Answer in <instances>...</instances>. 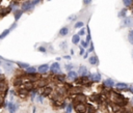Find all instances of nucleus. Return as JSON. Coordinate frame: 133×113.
I'll list each match as a JSON object with an SVG mask.
<instances>
[{
	"mask_svg": "<svg viewBox=\"0 0 133 113\" xmlns=\"http://www.w3.org/2000/svg\"><path fill=\"white\" fill-rule=\"evenodd\" d=\"M17 105L14 104L13 102H10V103H9V113H15L16 110H17Z\"/></svg>",
	"mask_w": 133,
	"mask_h": 113,
	"instance_id": "obj_16",
	"label": "nucleus"
},
{
	"mask_svg": "<svg viewBox=\"0 0 133 113\" xmlns=\"http://www.w3.org/2000/svg\"><path fill=\"white\" fill-rule=\"evenodd\" d=\"M130 91H131V92L133 93V84L131 85V87H130Z\"/></svg>",
	"mask_w": 133,
	"mask_h": 113,
	"instance_id": "obj_49",
	"label": "nucleus"
},
{
	"mask_svg": "<svg viewBox=\"0 0 133 113\" xmlns=\"http://www.w3.org/2000/svg\"><path fill=\"white\" fill-rule=\"evenodd\" d=\"M73 67H74V65L73 64H66L64 65V69H66L67 71H69V72L70 71H73Z\"/></svg>",
	"mask_w": 133,
	"mask_h": 113,
	"instance_id": "obj_34",
	"label": "nucleus"
},
{
	"mask_svg": "<svg viewBox=\"0 0 133 113\" xmlns=\"http://www.w3.org/2000/svg\"></svg>",
	"mask_w": 133,
	"mask_h": 113,
	"instance_id": "obj_55",
	"label": "nucleus"
},
{
	"mask_svg": "<svg viewBox=\"0 0 133 113\" xmlns=\"http://www.w3.org/2000/svg\"><path fill=\"white\" fill-rule=\"evenodd\" d=\"M3 104H4V99L0 98V108H1V107L3 106Z\"/></svg>",
	"mask_w": 133,
	"mask_h": 113,
	"instance_id": "obj_44",
	"label": "nucleus"
},
{
	"mask_svg": "<svg viewBox=\"0 0 133 113\" xmlns=\"http://www.w3.org/2000/svg\"><path fill=\"white\" fill-rule=\"evenodd\" d=\"M72 109H73L72 104L68 105V106H67V112H66V113H71V112H72Z\"/></svg>",
	"mask_w": 133,
	"mask_h": 113,
	"instance_id": "obj_36",
	"label": "nucleus"
},
{
	"mask_svg": "<svg viewBox=\"0 0 133 113\" xmlns=\"http://www.w3.org/2000/svg\"><path fill=\"white\" fill-rule=\"evenodd\" d=\"M109 96H110V99L112 100L113 103L118 104L119 106H121V107L126 106L127 103H128V101H127V100L124 98V96H122L121 93L116 92V91H110Z\"/></svg>",
	"mask_w": 133,
	"mask_h": 113,
	"instance_id": "obj_1",
	"label": "nucleus"
},
{
	"mask_svg": "<svg viewBox=\"0 0 133 113\" xmlns=\"http://www.w3.org/2000/svg\"><path fill=\"white\" fill-rule=\"evenodd\" d=\"M7 90H9V87H7V84L4 82L0 83V94L1 96H5L7 93Z\"/></svg>",
	"mask_w": 133,
	"mask_h": 113,
	"instance_id": "obj_7",
	"label": "nucleus"
},
{
	"mask_svg": "<svg viewBox=\"0 0 133 113\" xmlns=\"http://www.w3.org/2000/svg\"><path fill=\"white\" fill-rule=\"evenodd\" d=\"M52 90H53V89H52L51 87H45L43 90V92H42V96H49L52 93Z\"/></svg>",
	"mask_w": 133,
	"mask_h": 113,
	"instance_id": "obj_15",
	"label": "nucleus"
},
{
	"mask_svg": "<svg viewBox=\"0 0 133 113\" xmlns=\"http://www.w3.org/2000/svg\"><path fill=\"white\" fill-rule=\"evenodd\" d=\"M88 61H90V63L92 65H97L99 63L98 56L97 55H92V56L90 57V59H88Z\"/></svg>",
	"mask_w": 133,
	"mask_h": 113,
	"instance_id": "obj_14",
	"label": "nucleus"
},
{
	"mask_svg": "<svg viewBox=\"0 0 133 113\" xmlns=\"http://www.w3.org/2000/svg\"><path fill=\"white\" fill-rule=\"evenodd\" d=\"M74 102L75 104H79V103H85L86 102V96H84L83 93L79 92V93H76L75 94V98H74Z\"/></svg>",
	"mask_w": 133,
	"mask_h": 113,
	"instance_id": "obj_3",
	"label": "nucleus"
},
{
	"mask_svg": "<svg viewBox=\"0 0 133 113\" xmlns=\"http://www.w3.org/2000/svg\"><path fill=\"white\" fill-rule=\"evenodd\" d=\"M80 42V35H78V34H74L72 36V43L73 44H75V45H77L78 43Z\"/></svg>",
	"mask_w": 133,
	"mask_h": 113,
	"instance_id": "obj_21",
	"label": "nucleus"
},
{
	"mask_svg": "<svg viewBox=\"0 0 133 113\" xmlns=\"http://www.w3.org/2000/svg\"><path fill=\"white\" fill-rule=\"evenodd\" d=\"M88 78H90V80L92 81L94 83H98L101 81V75L100 73H94V74H90L88 75Z\"/></svg>",
	"mask_w": 133,
	"mask_h": 113,
	"instance_id": "obj_5",
	"label": "nucleus"
},
{
	"mask_svg": "<svg viewBox=\"0 0 133 113\" xmlns=\"http://www.w3.org/2000/svg\"><path fill=\"white\" fill-rule=\"evenodd\" d=\"M121 113H129V112H128V111H126V110H124V111H122Z\"/></svg>",
	"mask_w": 133,
	"mask_h": 113,
	"instance_id": "obj_50",
	"label": "nucleus"
},
{
	"mask_svg": "<svg viewBox=\"0 0 133 113\" xmlns=\"http://www.w3.org/2000/svg\"><path fill=\"white\" fill-rule=\"evenodd\" d=\"M50 72L52 73V75H58L60 74V65L58 62H54L53 64L50 67Z\"/></svg>",
	"mask_w": 133,
	"mask_h": 113,
	"instance_id": "obj_4",
	"label": "nucleus"
},
{
	"mask_svg": "<svg viewBox=\"0 0 133 113\" xmlns=\"http://www.w3.org/2000/svg\"><path fill=\"white\" fill-rule=\"evenodd\" d=\"M33 7L32 3H31V1H29V0H27V1H25L24 3L22 4V10L23 12H27V10L31 9Z\"/></svg>",
	"mask_w": 133,
	"mask_h": 113,
	"instance_id": "obj_10",
	"label": "nucleus"
},
{
	"mask_svg": "<svg viewBox=\"0 0 133 113\" xmlns=\"http://www.w3.org/2000/svg\"><path fill=\"white\" fill-rule=\"evenodd\" d=\"M0 3H1V0H0Z\"/></svg>",
	"mask_w": 133,
	"mask_h": 113,
	"instance_id": "obj_53",
	"label": "nucleus"
},
{
	"mask_svg": "<svg viewBox=\"0 0 133 113\" xmlns=\"http://www.w3.org/2000/svg\"><path fill=\"white\" fill-rule=\"evenodd\" d=\"M43 98H44L43 96H38V101L40 102V103H41V102H43Z\"/></svg>",
	"mask_w": 133,
	"mask_h": 113,
	"instance_id": "obj_45",
	"label": "nucleus"
},
{
	"mask_svg": "<svg viewBox=\"0 0 133 113\" xmlns=\"http://www.w3.org/2000/svg\"><path fill=\"white\" fill-rule=\"evenodd\" d=\"M9 29H6V30H5V31H4V32H3V33H2V34H1V35H0V38H5V36H6L7 34H9Z\"/></svg>",
	"mask_w": 133,
	"mask_h": 113,
	"instance_id": "obj_37",
	"label": "nucleus"
},
{
	"mask_svg": "<svg viewBox=\"0 0 133 113\" xmlns=\"http://www.w3.org/2000/svg\"><path fill=\"white\" fill-rule=\"evenodd\" d=\"M64 59H69V60H70V59H71V56H70V55H66V56H64Z\"/></svg>",
	"mask_w": 133,
	"mask_h": 113,
	"instance_id": "obj_47",
	"label": "nucleus"
},
{
	"mask_svg": "<svg viewBox=\"0 0 133 113\" xmlns=\"http://www.w3.org/2000/svg\"><path fill=\"white\" fill-rule=\"evenodd\" d=\"M123 3H124L125 6L129 7V6H131V5L133 4V0H123Z\"/></svg>",
	"mask_w": 133,
	"mask_h": 113,
	"instance_id": "obj_29",
	"label": "nucleus"
},
{
	"mask_svg": "<svg viewBox=\"0 0 133 113\" xmlns=\"http://www.w3.org/2000/svg\"><path fill=\"white\" fill-rule=\"evenodd\" d=\"M126 13H127V9L126 8H123L121 10V12L119 13V17L120 18H125V16H126Z\"/></svg>",
	"mask_w": 133,
	"mask_h": 113,
	"instance_id": "obj_33",
	"label": "nucleus"
},
{
	"mask_svg": "<svg viewBox=\"0 0 133 113\" xmlns=\"http://www.w3.org/2000/svg\"><path fill=\"white\" fill-rule=\"evenodd\" d=\"M9 12H10V8H9V7H5V8L0 9V15H1L2 17H4V16H6Z\"/></svg>",
	"mask_w": 133,
	"mask_h": 113,
	"instance_id": "obj_22",
	"label": "nucleus"
},
{
	"mask_svg": "<svg viewBox=\"0 0 133 113\" xmlns=\"http://www.w3.org/2000/svg\"><path fill=\"white\" fill-rule=\"evenodd\" d=\"M111 106H112V110L114 112H119L120 110H121V106H119V105L116 104V103H112L111 104Z\"/></svg>",
	"mask_w": 133,
	"mask_h": 113,
	"instance_id": "obj_26",
	"label": "nucleus"
},
{
	"mask_svg": "<svg viewBox=\"0 0 133 113\" xmlns=\"http://www.w3.org/2000/svg\"><path fill=\"white\" fill-rule=\"evenodd\" d=\"M40 1H41V0H31V3H32V5H33V6H34L35 4L40 3Z\"/></svg>",
	"mask_w": 133,
	"mask_h": 113,
	"instance_id": "obj_40",
	"label": "nucleus"
},
{
	"mask_svg": "<svg viewBox=\"0 0 133 113\" xmlns=\"http://www.w3.org/2000/svg\"><path fill=\"white\" fill-rule=\"evenodd\" d=\"M87 111V107L84 103H79L75 105V112L76 113H85Z\"/></svg>",
	"mask_w": 133,
	"mask_h": 113,
	"instance_id": "obj_2",
	"label": "nucleus"
},
{
	"mask_svg": "<svg viewBox=\"0 0 133 113\" xmlns=\"http://www.w3.org/2000/svg\"><path fill=\"white\" fill-rule=\"evenodd\" d=\"M88 57V53H84V57H83V58H87Z\"/></svg>",
	"mask_w": 133,
	"mask_h": 113,
	"instance_id": "obj_48",
	"label": "nucleus"
},
{
	"mask_svg": "<svg viewBox=\"0 0 133 113\" xmlns=\"http://www.w3.org/2000/svg\"><path fill=\"white\" fill-rule=\"evenodd\" d=\"M0 63H1V61H0Z\"/></svg>",
	"mask_w": 133,
	"mask_h": 113,
	"instance_id": "obj_54",
	"label": "nucleus"
},
{
	"mask_svg": "<svg viewBox=\"0 0 133 113\" xmlns=\"http://www.w3.org/2000/svg\"><path fill=\"white\" fill-rule=\"evenodd\" d=\"M24 88L27 91H32L33 90V83L30 82V81H29V82H26L24 84Z\"/></svg>",
	"mask_w": 133,
	"mask_h": 113,
	"instance_id": "obj_17",
	"label": "nucleus"
},
{
	"mask_svg": "<svg viewBox=\"0 0 133 113\" xmlns=\"http://www.w3.org/2000/svg\"><path fill=\"white\" fill-rule=\"evenodd\" d=\"M3 67H4L5 71H7V72H10V71H13V64H10V63H5V64L3 65Z\"/></svg>",
	"mask_w": 133,
	"mask_h": 113,
	"instance_id": "obj_28",
	"label": "nucleus"
},
{
	"mask_svg": "<svg viewBox=\"0 0 133 113\" xmlns=\"http://www.w3.org/2000/svg\"><path fill=\"white\" fill-rule=\"evenodd\" d=\"M78 74L80 76H88L90 73H88V70L86 69V67L81 65V67H79V69H78Z\"/></svg>",
	"mask_w": 133,
	"mask_h": 113,
	"instance_id": "obj_11",
	"label": "nucleus"
},
{
	"mask_svg": "<svg viewBox=\"0 0 133 113\" xmlns=\"http://www.w3.org/2000/svg\"><path fill=\"white\" fill-rule=\"evenodd\" d=\"M17 64L19 65L21 69H27V67H29V64H28V63H23V62H17Z\"/></svg>",
	"mask_w": 133,
	"mask_h": 113,
	"instance_id": "obj_31",
	"label": "nucleus"
},
{
	"mask_svg": "<svg viewBox=\"0 0 133 113\" xmlns=\"http://www.w3.org/2000/svg\"><path fill=\"white\" fill-rule=\"evenodd\" d=\"M22 13H23V10H21V9L15 10V19H16V20H19L20 17L22 16Z\"/></svg>",
	"mask_w": 133,
	"mask_h": 113,
	"instance_id": "obj_23",
	"label": "nucleus"
},
{
	"mask_svg": "<svg viewBox=\"0 0 133 113\" xmlns=\"http://www.w3.org/2000/svg\"><path fill=\"white\" fill-rule=\"evenodd\" d=\"M67 46H68V44L66 43V42H62V43H61V45H60V47H61V49H62V50H64V48H66Z\"/></svg>",
	"mask_w": 133,
	"mask_h": 113,
	"instance_id": "obj_42",
	"label": "nucleus"
},
{
	"mask_svg": "<svg viewBox=\"0 0 133 113\" xmlns=\"http://www.w3.org/2000/svg\"><path fill=\"white\" fill-rule=\"evenodd\" d=\"M22 83H23V81H22V79L21 78H17V79H15L14 80V85L15 86H20Z\"/></svg>",
	"mask_w": 133,
	"mask_h": 113,
	"instance_id": "obj_27",
	"label": "nucleus"
},
{
	"mask_svg": "<svg viewBox=\"0 0 133 113\" xmlns=\"http://www.w3.org/2000/svg\"><path fill=\"white\" fill-rule=\"evenodd\" d=\"M131 113H133V109H132V111H131Z\"/></svg>",
	"mask_w": 133,
	"mask_h": 113,
	"instance_id": "obj_51",
	"label": "nucleus"
},
{
	"mask_svg": "<svg viewBox=\"0 0 133 113\" xmlns=\"http://www.w3.org/2000/svg\"><path fill=\"white\" fill-rule=\"evenodd\" d=\"M116 85L114 84V81L112 80V79H110V78H108V79H106V80H104L103 81V86L104 87H106V88H112L113 86Z\"/></svg>",
	"mask_w": 133,
	"mask_h": 113,
	"instance_id": "obj_8",
	"label": "nucleus"
},
{
	"mask_svg": "<svg viewBox=\"0 0 133 113\" xmlns=\"http://www.w3.org/2000/svg\"><path fill=\"white\" fill-rule=\"evenodd\" d=\"M76 78H78V73H76L75 71H70V72L68 73V75H67V79H69V80H73V81H74Z\"/></svg>",
	"mask_w": 133,
	"mask_h": 113,
	"instance_id": "obj_12",
	"label": "nucleus"
},
{
	"mask_svg": "<svg viewBox=\"0 0 133 113\" xmlns=\"http://www.w3.org/2000/svg\"><path fill=\"white\" fill-rule=\"evenodd\" d=\"M90 3H92V0H83V4L88 5V4H90Z\"/></svg>",
	"mask_w": 133,
	"mask_h": 113,
	"instance_id": "obj_41",
	"label": "nucleus"
},
{
	"mask_svg": "<svg viewBox=\"0 0 133 113\" xmlns=\"http://www.w3.org/2000/svg\"><path fill=\"white\" fill-rule=\"evenodd\" d=\"M132 56H133V52H132Z\"/></svg>",
	"mask_w": 133,
	"mask_h": 113,
	"instance_id": "obj_52",
	"label": "nucleus"
},
{
	"mask_svg": "<svg viewBox=\"0 0 133 113\" xmlns=\"http://www.w3.org/2000/svg\"><path fill=\"white\" fill-rule=\"evenodd\" d=\"M87 107V113H96V108L92 105H86Z\"/></svg>",
	"mask_w": 133,
	"mask_h": 113,
	"instance_id": "obj_24",
	"label": "nucleus"
},
{
	"mask_svg": "<svg viewBox=\"0 0 133 113\" xmlns=\"http://www.w3.org/2000/svg\"><path fill=\"white\" fill-rule=\"evenodd\" d=\"M35 72H36V69L33 67H29L26 69V74L27 75H33V74H35Z\"/></svg>",
	"mask_w": 133,
	"mask_h": 113,
	"instance_id": "obj_20",
	"label": "nucleus"
},
{
	"mask_svg": "<svg viewBox=\"0 0 133 113\" xmlns=\"http://www.w3.org/2000/svg\"><path fill=\"white\" fill-rule=\"evenodd\" d=\"M68 33H69V27H62L60 30H59L58 34L60 36H66Z\"/></svg>",
	"mask_w": 133,
	"mask_h": 113,
	"instance_id": "obj_18",
	"label": "nucleus"
},
{
	"mask_svg": "<svg viewBox=\"0 0 133 113\" xmlns=\"http://www.w3.org/2000/svg\"><path fill=\"white\" fill-rule=\"evenodd\" d=\"M47 85V81L46 80H40L38 81V87H45V86Z\"/></svg>",
	"mask_w": 133,
	"mask_h": 113,
	"instance_id": "obj_25",
	"label": "nucleus"
},
{
	"mask_svg": "<svg viewBox=\"0 0 133 113\" xmlns=\"http://www.w3.org/2000/svg\"><path fill=\"white\" fill-rule=\"evenodd\" d=\"M93 51H94V44L92 43V44H90V49H88V53H90V52H93Z\"/></svg>",
	"mask_w": 133,
	"mask_h": 113,
	"instance_id": "obj_43",
	"label": "nucleus"
},
{
	"mask_svg": "<svg viewBox=\"0 0 133 113\" xmlns=\"http://www.w3.org/2000/svg\"><path fill=\"white\" fill-rule=\"evenodd\" d=\"M83 25H84V23L81 22V21H78L76 24L74 25V27H75V29H77V28H82Z\"/></svg>",
	"mask_w": 133,
	"mask_h": 113,
	"instance_id": "obj_32",
	"label": "nucleus"
},
{
	"mask_svg": "<svg viewBox=\"0 0 133 113\" xmlns=\"http://www.w3.org/2000/svg\"><path fill=\"white\" fill-rule=\"evenodd\" d=\"M85 33H86V31H85V29H84V28L82 27L81 29L79 30V32H78V35H80V36H81V35H84Z\"/></svg>",
	"mask_w": 133,
	"mask_h": 113,
	"instance_id": "obj_35",
	"label": "nucleus"
},
{
	"mask_svg": "<svg viewBox=\"0 0 133 113\" xmlns=\"http://www.w3.org/2000/svg\"><path fill=\"white\" fill-rule=\"evenodd\" d=\"M123 27H131L133 25V18L131 17H127L123 20Z\"/></svg>",
	"mask_w": 133,
	"mask_h": 113,
	"instance_id": "obj_9",
	"label": "nucleus"
},
{
	"mask_svg": "<svg viewBox=\"0 0 133 113\" xmlns=\"http://www.w3.org/2000/svg\"><path fill=\"white\" fill-rule=\"evenodd\" d=\"M99 99H101V96H100V94H98V93L93 94V96H90V100L92 102H99V103H100V100Z\"/></svg>",
	"mask_w": 133,
	"mask_h": 113,
	"instance_id": "obj_19",
	"label": "nucleus"
},
{
	"mask_svg": "<svg viewBox=\"0 0 133 113\" xmlns=\"http://www.w3.org/2000/svg\"><path fill=\"white\" fill-rule=\"evenodd\" d=\"M80 55H83L84 54V48H83V47H81V48H80V53H79Z\"/></svg>",
	"mask_w": 133,
	"mask_h": 113,
	"instance_id": "obj_46",
	"label": "nucleus"
},
{
	"mask_svg": "<svg viewBox=\"0 0 133 113\" xmlns=\"http://www.w3.org/2000/svg\"><path fill=\"white\" fill-rule=\"evenodd\" d=\"M48 70H49V65L48 64H42V65L39 67L38 72L40 73V74H45V73L48 72Z\"/></svg>",
	"mask_w": 133,
	"mask_h": 113,
	"instance_id": "obj_13",
	"label": "nucleus"
},
{
	"mask_svg": "<svg viewBox=\"0 0 133 113\" xmlns=\"http://www.w3.org/2000/svg\"><path fill=\"white\" fill-rule=\"evenodd\" d=\"M38 50H39V51H40V52H43V53H45V52L47 51V50H46V48H45V47H40V48H39Z\"/></svg>",
	"mask_w": 133,
	"mask_h": 113,
	"instance_id": "obj_39",
	"label": "nucleus"
},
{
	"mask_svg": "<svg viewBox=\"0 0 133 113\" xmlns=\"http://www.w3.org/2000/svg\"><path fill=\"white\" fill-rule=\"evenodd\" d=\"M81 45H82L83 48H86V47L88 46V44L86 43V41H81Z\"/></svg>",
	"mask_w": 133,
	"mask_h": 113,
	"instance_id": "obj_38",
	"label": "nucleus"
},
{
	"mask_svg": "<svg viewBox=\"0 0 133 113\" xmlns=\"http://www.w3.org/2000/svg\"><path fill=\"white\" fill-rule=\"evenodd\" d=\"M128 39H129V43L133 45V30H130L128 33Z\"/></svg>",
	"mask_w": 133,
	"mask_h": 113,
	"instance_id": "obj_30",
	"label": "nucleus"
},
{
	"mask_svg": "<svg viewBox=\"0 0 133 113\" xmlns=\"http://www.w3.org/2000/svg\"><path fill=\"white\" fill-rule=\"evenodd\" d=\"M114 86H116V88L118 89V90H125V91L130 90V88L128 87V84H127V83L119 82V83H116Z\"/></svg>",
	"mask_w": 133,
	"mask_h": 113,
	"instance_id": "obj_6",
	"label": "nucleus"
}]
</instances>
